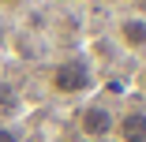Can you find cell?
I'll return each mask as SVG.
<instances>
[{"mask_svg": "<svg viewBox=\"0 0 146 142\" xmlns=\"http://www.w3.org/2000/svg\"><path fill=\"white\" fill-rule=\"evenodd\" d=\"M45 82L56 97H90L98 90V71L86 56H60L49 71H45Z\"/></svg>", "mask_w": 146, "mask_h": 142, "instance_id": "6da1fadb", "label": "cell"}, {"mask_svg": "<svg viewBox=\"0 0 146 142\" xmlns=\"http://www.w3.org/2000/svg\"><path fill=\"white\" fill-rule=\"evenodd\" d=\"M112 127H116V105L109 97L82 101L79 116H75V131L82 142H112Z\"/></svg>", "mask_w": 146, "mask_h": 142, "instance_id": "7a4b0ae2", "label": "cell"}, {"mask_svg": "<svg viewBox=\"0 0 146 142\" xmlns=\"http://www.w3.org/2000/svg\"><path fill=\"white\" fill-rule=\"evenodd\" d=\"M116 142H146V101L131 97L124 108H116V127H112Z\"/></svg>", "mask_w": 146, "mask_h": 142, "instance_id": "3957f363", "label": "cell"}, {"mask_svg": "<svg viewBox=\"0 0 146 142\" xmlns=\"http://www.w3.org/2000/svg\"><path fill=\"white\" fill-rule=\"evenodd\" d=\"M116 41H120L124 52L146 56V15L142 11H127L116 19Z\"/></svg>", "mask_w": 146, "mask_h": 142, "instance_id": "277c9868", "label": "cell"}, {"mask_svg": "<svg viewBox=\"0 0 146 142\" xmlns=\"http://www.w3.org/2000/svg\"><path fill=\"white\" fill-rule=\"evenodd\" d=\"M19 108V94L8 79H0V112H15Z\"/></svg>", "mask_w": 146, "mask_h": 142, "instance_id": "5b68a950", "label": "cell"}, {"mask_svg": "<svg viewBox=\"0 0 146 142\" xmlns=\"http://www.w3.org/2000/svg\"><path fill=\"white\" fill-rule=\"evenodd\" d=\"M0 142H23V131L15 124H4V120H0Z\"/></svg>", "mask_w": 146, "mask_h": 142, "instance_id": "8992f818", "label": "cell"}, {"mask_svg": "<svg viewBox=\"0 0 146 142\" xmlns=\"http://www.w3.org/2000/svg\"><path fill=\"white\" fill-rule=\"evenodd\" d=\"M19 4H26V0H0V8H19Z\"/></svg>", "mask_w": 146, "mask_h": 142, "instance_id": "52a82bcc", "label": "cell"}]
</instances>
